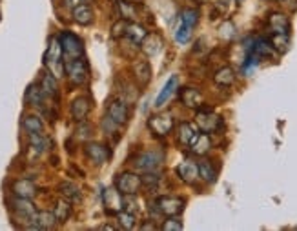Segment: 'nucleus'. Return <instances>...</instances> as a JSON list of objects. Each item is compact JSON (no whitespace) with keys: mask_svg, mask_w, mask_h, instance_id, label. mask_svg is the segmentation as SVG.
Segmentation results:
<instances>
[{"mask_svg":"<svg viewBox=\"0 0 297 231\" xmlns=\"http://www.w3.org/2000/svg\"><path fill=\"white\" fill-rule=\"evenodd\" d=\"M40 87L44 91V95L46 97H57L59 95V84H57V77H55L51 71L42 75L40 79Z\"/></svg>","mask_w":297,"mask_h":231,"instance_id":"nucleus-27","label":"nucleus"},{"mask_svg":"<svg viewBox=\"0 0 297 231\" xmlns=\"http://www.w3.org/2000/svg\"><path fill=\"white\" fill-rule=\"evenodd\" d=\"M115 188L122 195H137L141 191V188H143V178L135 173L126 171V173L117 175V178H115Z\"/></svg>","mask_w":297,"mask_h":231,"instance_id":"nucleus-6","label":"nucleus"},{"mask_svg":"<svg viewBox=\"0 0 297 231\" xmlns=\"http://www.w3.org/2000/svg\"><path fill=\"white\" fill-rule=\"evenodd\" d=\"M252 51L257 55L259 58H272L276 55V50L272 48V44L268 40H257L252 48Z\"/></svg>","mask_w":297,"mask_h":231,"instance_id":"nucleus-35","label":"nucleus"},{"mask_svg":"<svg viewBox=\"0 0 297 231\" xmlns=\"http://www.w3.org/2000/svg\"><path fill=\"white\" fill-rule=\"evenodd\" d=\"M92 111V99L89 97H77L72 102V117L77 122H84Z\"/></svg>","mask_w":297,"mask_h":231,"instance_id":"nucleus-13","label":"nucleus"},{"mask_svg":"<svg viewBox=\"0 0 297 231\" xmlns=\"http://www.w3.org/2000/svg\"><path fill=\"white\" fill-rule=\"evenodd\" d=\"M101 229H115V227L111 224H104V226H101Z\"/></svg>","mask_w":297,"mask_h":231,"instance_id":"nucleus-47","label":"nucleus"},{"mask_svg":"<svg viewBox=\"0 0 297 231\" xmlns=\"http://www.w3.org/2000/svg\"><path fill=\"white\" fill-rule=\"evenodd\" d=\"M197 168H199V178L204 180L206 184H214L217 180V169L214 168L212 160H206L204 158V160H201L197 164Z\"/></svg>","mask_w":297,"mask_h":231,"instance_id":"nucleus-26","label":"nucleus"},{"mask_svg":"<svg viewBox=\"0 0 297 231\" xmlns=\"http://www.w3.org/2000/svg\"><path fill=\"white\" fill-rule=\"evenodd\" d=\"M106 115L109 117V119H113L117 124L124 126L126 122H128V117H130V113H128V106H126L122 100H111V102L108 104V113Z\"/></svg>","mask_w":297,"mask_h":231,"instance_id":"nucleus-14","label":"nucleus"},{"mask_svg":"<svg viewBox=\"0 0 297 231\" xmlns=\"http://www.w3.org/2000/svg\"><path fill=\"white\" fill-rule=\"evenodd\" d=\"M270 44H272V48L277 53H286L290 48L288 33H273L272 38H270Z\"/></svg>","mask_w":297,"mask_h":231,"instance_id":"nucleus-32","label":"nucleus"},{"mask_svg":"<svg viewBox=\"0 0 297 231\" xmlns=\"http://www.w3.org/2000/svg\"><path fill=\"white\" fill-rule=\"evenodd\" d=\"M195 124H197V128H199V131L208 133L210 135V133H215L221 129L222 119L212 111H199L195 115Z\"/></svg>","mask_w":297,"mask_h":231,"instance_id":"nucleus-8","label":"nucleus"},{"mask_svg":"<svg viewBox=\"0 0 297 231\" xmlns=\"http://www.w3.org/2000/svg\"><path fill=\"white\" fill-rule=\"evenodd\" d=\"M199 18H201L199 9H185L180 13V22H185V24L192 26V28H195L199 24Z\"/></svg>","mask_w":297,"mask_h":231,"instance_id":"nucleus-39","label":"nucleus"},{"mask_svg":"<svg viewBox=\"0 0 297 231\" xmlns=\"http://www.w3.org/2000/svg\"><path fill=\"white\" fill-rule=\"evenodd\" d=\"M84 153H86V157H88L89 160H92L93 164H97V166H102L109 158L108 148L102 146V144H99V142H89V144H86Z\"/></svg>","mask_w":297,"mask_h":231,"instance_id":"nucleus-11","label":"nucleus"},{"mask_svg":"<svg viewBox=\"0 0 297 231\" xmlns=\"http://www.w3.org/2000/svg\"><path fill=\"white\" fill-rule=\"evenodd\" d=\"M219 37L224 38V40H232V38L235 37V26L234 22L226 20L221 24V28H219Z\"/></svg>","mask_w":297,"mask_h":231,"instance_id":"nucleus-40","label":"nucleus"},{"mask_svg":"<svg viewBox=\"0 0 297 231\" xmlns=\"http://www.w3.org/2000/svg\"><path fill=\"white\" fill-rule=\"evenodd\" d=\"M237 2H244V0H237Z\"/></svg>","mask_w":297,"mask_h":231,"instance_id":"nucleus-49","label":"nucleus"},{"mask_svg":"<svg viewBox=\"0 0 297 231\" xmlns=\"http://www.w3.org/2000/svg\"><path fill=\"white\" fill-rule=\"evenodd\" d=\"M155 207L164 217H177L185 210V200L180 197H159L155 200Z\"/></svg>","mask_w":297,"mask_h":231,"instance_id":"nucleus-7","label":"nucleus"},{"mask_svg":"<svg viewBox=\"0 0 297 231\" xmlns=\"http://www.w3.org/2000/svg\"><path fill=\"white\" fill-rule=\"evenodd\" d=\"M53 213H55V217H57V220H59L60 224L66 222V220L70 219V215H72V206H70V200H66V198L59 200V202L55 204Z\"/></svg>","mask_w":297,"mask_h":231,"instance_id":"nucleus-34","label":"nucleus"},{"mask_svg":"<svg viewBox=\"0 0 297 231\" xmlns=\"http://www.w3.org/2000/svg\"><path fill=\"white\" fill-rule=\"evenodd\" d=\"M126 26H128V22L122 18V20H119L117 24L113 26V29H111V37L113 38H119L121 35H124L126 33Z\"/></svg>","mask_w":297,"mask_h":231,"instance_id":"nucleus-43","label":"nucleus"},{"mask_svg":"<svg viewBox=\"0 0 297 231\" xmlns=\"http://www.w3.org/2000/svg\"><path fill=\"white\" fill-rule=\"evenodd\" d=\"M57 224H59V220H57L53 211H37L30 229H53Z\"/></svg>","mask_w":297,"mask_h":231,"instance_id":"nucleus-17","label":"nucleus"},{"mask_svg":"<svg viewBox=\"0 0 297 231\" xmlns=\"http://www.w3.org/2000/svg\"><path fill=\"white\" fill-rule=\"evenodd\" d=\"M177 87H179V77L177 75H173V77H170V79L166 80V84L163 86V89L159 91V95H157V99H155V107H164L168 102H170V99L173 97V93L177 91Z\"/></svg>","mask_w":297,"mask_h":231,"instance_id":"nucleus-12","label":"nucleus"},{"mask_svg":"<svg viewBox=\"0 0 297 231\" xmlns=\"http://www.w3.org/2000/svg\"><path fill=\"white\" fill-rule=\"evenodd\" d=\"M44 91H42L40 86H37V84H31L30 87H28V91H26V104H30V106H42V102H44Z\"/></svg>","mask_w":297,"mask_h":231,"instance_id":"nucleus-30","label":"nucleus"},{"mask_svg":"<svg viewBox=\"0 0 297 231\" xmlns=\"http://www.w3.org/2000/svg\"><path fill=\"white\" fill-rule=\"evenodd\" d=\"M22 126H24V129L30 133V135H35V133H42V131H44V124H42V120L38 119L37 115L24 117V120H22Z\"/></svg>","mask_w":297,"mask_h":231,"instance_id":"nucleus-33","label":"nucleus"},{"mask_svg":"<svg viewBox=\"0 0 297 231\" xmlns=\"http://www.w3.org/2000/svg\"><path fill=\"white\" fill-rule=\"evenodd\" d=\"M62 57H64V53H62V44H60V38H51L50 48H48V51L44 53V64H46L48 67H51V70H53V67L59 70Z\"/></svg>","mask_w":297,"mask_h":231,"instance_id":"nucleus-9","label":"nucleus"},{"mask_svg":"<svg viewBox=\"0 0 297 231\" xmlns=\"http://www.w3.org/2000/svg\"><path fill=\"white\" fill-rule=\"evenodd\" d=\"M230 8H232V0H217V2H215V9H217L219 13H222V15L230 11Z\"/></svg>","mask_w":297,"mask_h":231,"instance_id":"nucleus-44","label":"nucleus"},{"mask_svg":"<svg viewBox=\"0 0 297 231\" xmlns=\"http://www.w3.org/2000/svg\"><path fill=\"white\" fill-rule=\"evenodd\" d=\"M102 198H104L106 210L111 211V213H119L122 210V193L117 188H108V190H104Z\"/></svg>","mask_w":297,"mask_h":231,"instance_id":"nucleus-18","label":"nucleus"},{"mask_svg":"<svg viewBox=\"0 0 297 231\" xmlns=\"http://www.w3.org/2000/svg\"><path fill=\"white\" fill-rule=\"evenodd\" d=\"M60 44H62V53L66 60H72V58H80L84 53V45L77 35L70 33V31H64L60 35Z\"/></svg>","mask_w":297,"mask_h":231,"instance_id":"nucleus-5","label":"nucleus"},{"mask_svg":"<svg viewBox=\"0 0 297 231\" xmlns=\"http://www.w3.org/2000/svg\"><path fill=\"white\" fill-rule=\"evenodd\" d=\"M119 128H121V124H117V122L113 119H109L108 115L102 119V131H104L106 135H111V133H115Z\"/></svg>","mask_w":297,"mask_h":231,"instance_id":"nucleus-42","label":"nucleus"},{"mask_svg":"<svg viewBox=\"0 0 297 231\" xmlns=\"http://www.w3.org/2000/svg\"><path fill=\"white\" fill-rule=\"evenodd\" d=\"M212 149V138H210L208 133H199L195 136H193L192 144H190V151L193 153V155H199V157H202V155H206V153Z\"/></svg>","mask_w":297,"mask_h":231,"instance_id":"nucleus-21","label":"nucleus"},{"mask_svg":"<svg viewBox=\"0 0 297 231\" xmlns=\"http://www.w3.org/2000/svg\"><path fill=\"white\" fill-rule=\"evenodd\" d=\"M175 120L170 113H155L148 119V128L155 136H166L173 131Z\"/></svg>","mask_w":297,"mask_h":231,"instance_id":"nucleus-3","label":"nucleus"},{"mask_svg":"<svg viewBox=\"0 0 297 231\" xmlns=\"http://www.w3.org/2000/svg\"><path fill=\"white\" fill-rule=\"evenodd\" d=\"M268 26L273 33H288L290 31V18L286 17L285 13H270L268 15Z\"/></svg>","mask_w":297,"mask_h":231,"instance_id":"nucleus-19","label":"nucleus"},{"mask_svg":"<svg viewBox=\"0 0 297 231\" xmlns=\"http://www.w3.org/2000/svg\"><path fill=\"white\" fill-rule=\"evenodd\" d=\"M214 82L217 84V86H222V87L232 86V84L235 82V71L232 70L230 66L221 67V70L215 71V75H214Z\"/></svg>","mask_w":297,"mask_h":231,"instance_id":"nucleus-28","label":"nucleus"},{"mask_svg":"<svg viewBox=\"0 0 297 231\" xmlns=\"http://www.w3.org/2000/svg\"><path fill=\"white\" fill-rule=\"evenodd\" d=\"M84 0H64V6L66 8H70V9H73V8H77L79 4H82Z\"/></svg>","mask_w":297,"mask_h":231,"instance_id":"nucleus-45","label":"nucleus"},{"mask_svg":"<svg viewBox=\"0 0 297 231\" xmlns=\"http://www.w3.org/2000/svg\"><path fill=\"white\" fill-rule=\"evenodd\" d=\"M117 8H119V13H121V17L128 18V20H133V18H137V9H135L133 2H130V0H119L117 2Z\"/></svg>","mask_w":297,"mask_h":231,"instance_id":"nucleus-36","label":"nucleus"},{"mask_svg":"<svg viewBox=\"0 0 297 231\" xmlns=\"http://www.w3.org/2000/svg\"><path fill=\"white\" fill-rule=\"evenodd\" d=\"M59 193L62 195V198H66L70 202H80V198H82L80 190L75 184H72V182H62L59 186Z\"/></svg>","mask_w":297,"mask_h":231,"instance_id":"nucleus-29","label":"nucleus"},{"mask_svg":"<svg viewBox=\"0 0 297 231\" xmlns=\"http://www.w3.org/2000/svg\"><path fill=\"white\" fill-rule=\"evenodd\" d=\"M164 162V151L163 149H148V151L139 153L133 160L135 169L143 171V173H150V171H157Z\"/></svg>","mask_w":297,"mask_h":231,"instance_id":"nucleus-1","label":"nucleus"},{"mask_svg":"<svg viewBox=\"0 0 297 231\" xmlns=\"http://www.w3.org/2000/svg\"><path fill=\"white\" fill-rule=\"evenodd\" d=\"M146 35H148V31L144 29V26L137 24V22H128V26H126L124 37L130 42H133V44H141V42L146 38Z\"/></svg>","mask_w":297,"mask_h":231,"instance_id":"nucleus-24","label":"nucleus"},{"mask_svg":"<svg viewBox=\"0 0 297 231\" xmlns=\"http://www.w3.org/2000/svg\"><path fill=\"white\" fill-rule=\"evenodd\" d=\"M141 50H143L144 55L148 57H157L163 50V40L157 33H148L146 38L141 42Z\"/></svg>","mask_w":297,"mask_h":231,"instance_id":"nucleus-20","label":"nucleus"},{"mask_svg":"<svg viewBox=\"0 0 297 231\" xmlns=\"http://www.w3.org/2000/svg\"><path fill=\"white\" fill-rule=\"evenodd\" d=\"M117 220H119V226L122 227V229H133L135 224H137V220H135V215L130 213V211L126 210H121L117 213Z\"/></svg>","mask_w":297,"mask_h":231,"instance_id":"nucleus-38","label":"nucleus"},{"mask_svg":"<svg viewBox=\"0 0 297 231\" xmlns=\"http://www.w3.org/2000/svg\"><path fill=\"white\" fill-rule=\"evenodd\" d=\"M141 229H157L155 222H146V224H141Z\"/></svg>","mask_w":297,"mask_h":231,"instance_id":"nucleus-46","label":"nucleus"},{"mask_svg":"<svg viewBox=\"0 0 297 231\" xmlns=\"http://www.w3.org/2000/svg\"><path fill=\"white\" fill-rule=\"evenodd\" d=\"M175 171H177V177L185 182V184H193V182L199 178V168H197V164L192 160L180 162V164L177 166Z\"/></svg>","mask_w":297,"mask_h":231,"instance_id":"nucleus-15","label":"nucleus"},{"mask_svg":"<svg viewBox=\"0 0 297 231\" xmlns=\"http://www.w3.org/2000/svg\"><path fill=\"white\" fill-rule=\"evenodd\" d=\"M11 210L24 220V227L26 229H30V226L33 224L35 220V215H37V210H35L33 202H31L30 198H24V197H15L11 200Z\"/></svg>","mask_w":297,"mask_h":231,"instance_id":"nucleus-4","label":"nucleus"},{"mask_svg":"<svg viewBox=\"0 0 297 231\" xmlns=\"http://www.w3.org/2000/svg\"><path fill=\"white\" fill-rule=\"evenodd\" d=\"M51 142L48 141L46 136L42 135V133H35V135H30V148L35 151V155H40L44 153L48 148H50Z\"/></svg>","mask_w":297,"mask_h":231,"instance_id":"nucleus-31","label":"nucleus"},{"mask_svg":"<svg viewBox=\"0 0 297 231\" xmlns=\"http://www.w3.org/2000/svg\"><path fill=\"white\" fill-rule=\"evenodd\" d=\"M180 102L190 109H199L202 104V93L195 87H185L180 91Z\"/></svg>","mask_w":297,"mask_h":231,"instance_id":"nucleus-22","label":"nucleus"},{"mask_svg":"<svg viewBox=\"0 0 297 231\" xmlns=\"http://www.w3.org/2000/svg\"><path fill=\"white\" fill-rule=\"evenodd\" d=\"M73 11V20L80 26H89L93 22V9L89 8V4H79L77 8L72 9Z\"/></svg>","mask_w":297,"mask_h":231,"instance_id":"nucleus-25","label":"nucleus"},{"mask_svg":"<svg viewBox=\"0 0 297 231\" xmlns=\"http://www.w3.org/2000/svg\"><path fill=\"white\" fill-rule=\"evenodd\" d=\"M197 4H206V2H208V0H195Z\"/></svg>","mask_w":297,"mask_h":231,"instance_id":"nucleus-48","label":"nucleus"},{"mask_svg":"<svg viewBox=\"0 0 297 231\" xmlns=\"http://www.w3.org/2000/svg\"><path fill=\"white\" fill-rule=\"evenodd\" d=\"M192 35H193V28H192V26L185 24V22H180V26L177 28V31H175V40H177V44L185 45L186 42H190Z\"/></svg>","mask_w":297,"mask_h":231,"instance_id":"nucleus-37","label":"nucleus"},{"mask_svg":"<svg viewBox=\"0 0 297 231\" xmlns=\"http://www.w3.org/2000/svg\"><path fill=\"white\" fill-rule=\"evenodd\" d=\"M175 136H177V144L186 148V146L192 144L193 136H195V129H193V126L188 124V122H180V124L177 126Z\"/></svg>","mask_w":297,"mask_h":231,"instance_id":"nucleus-23","label":"nucleus"},{"mask_svg":"<svg viewBox=\"0 0 297 231\" xmlns=\"http://www.w3.org/2000/svg\"><path fill=\"white\" fill-rule=\"evenodd\" d=\"M11 191L15 193V197L31 198L37 195V186H35V182L30 180V178H17L11 184Z\"/></svg>","mask_w":297,"mask_h":231,"instance_id":"nucleus-16","label":"nucleus"},{"mask_svg":"<svg viewBox=\"0 0 297 231\" xmlns=\"http://www.w3.org/2000/svg\"><path fill=\"white\" fill-rule=\"evenodd\" d=\"M64 71H66L70 82L75 84V86H82V84L88 82L89 70H88V64L82 60V57L66 60V62H64Z\"/></svg>","mask_w":297,"mask_h":231,"instance_id":"nucleus-2","label":"nucleus"},{"mask_svg":"<svg viewBox=\"0 0 297 231\" xmlns=\"http://www.w3.org/2000/svg\"><path fill=\"white\" fill-rule=\"evenodd\" d=\"M182 222H180V219H177V217H168L166 220H164V224L161 226V229L164 231H180L182 229Z\"/></svg>","mask_w":297,"mask_h":231,"instance_id":"nucleus-41","label":"nucleus"},{"mask_svg":"<svg viewBox=\"0 0 297 231\" xmlns=\"http://www.w3.org/2000/svg\"><path fill=\"white\" fill-rule=\"evenodd\" d=\"M131 73H133V79L139 87H146L150 84L151 66L148 60H135L133 66H131Z\"/></svg>","mask_w":297,"mask_h":231,"instance_id":"nucleus-10","label":"nucleus"}]
</instances>
